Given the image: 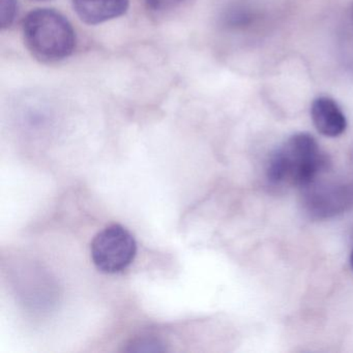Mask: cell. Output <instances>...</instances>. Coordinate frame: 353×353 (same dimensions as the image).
Listing matches in <instances>:
<instances>
[{"label": "cell", "mask_w": 353, "mask_h": 353, "mask_svg": "<svg viewBox=\"0 0 353 353\" xmlns=\"http://www.w3.org/2000/svg\"><path fill=\"white\" fill-rule=\"evenodd\" d=\"M327 157L313 136L296 133L276 148L266 166V176L276 185L307 187L328 170Z\"/></svg>", "instance_id": "1"}, {"label": "cell", "mask_w": 353, "mask_h": 353, "mask_svg": "<svg viewBox=\"0 0 353 353\" xmlns=\"http://www.w3.org/2000/svg\"><path fill=\"white\" fill-rule=\"evenodd\" d=\"M24 44L32 57L42 63L63 61L76 48V32L69 20L50 9L28 14L22 24Z\"/></svg>", "instance_id": "2"}, {"label": "cell", "mask_w": 353, "mask_h": 353, "mask_svg": "<svg viewBox=\"0 0 353 353\" xmlns=\"http://www.w3.org/2000/svg\"><path fill=\"white\" fill-rule=\"evenodd\" d=\"M90 255L100 272L119 274L133 263L137 255V243L127 228L119 224L110 225L92 239Z\"/></svg>", "instance_id": "3"}, {"label": "cell", "mask_w": 353, "mask_h": 353, "mask_svg": "<svg viewBox=\"0 0 353 353\" xmlns=\"http://www.w3.org/2000/svg\"><path fill=\"white\" fill-rule=\"evenodd\" d=\"M323 175L301 189L307 212L318 219L340 214L353 201V190L350 187L325 183L322 181Z\"/></svg>", "instance_id": "4"}, {"label": "cell", "mask_w": 353, "mask_h": 353, "mask_svg": "<svg viewBox=\"0 0 353 353\" xmlns=\"http://www.w3.org/2000/svg\"><path fill=\"white\" fill-rule=\"evenodd\" d=\"M311 117L317 131L326 137H338L346 131L344 112L338 103L330 97H318L313 101Z\"/></svg>", "instance_id": "5"}, {"label": "cell", "mask_w": 353, "mask_h": 353, "mask_svg": "<svg viewBox=\"0 0 353 353\" xmlns=\"http://www.w3.org/2000/svg\"><path fill=\"white\" fill-rule=\"evenodd\" d=\"M130 0H73L74 11L82 22L98 26L127 13Z\"/></svg>", "instance_id": "6"}, {"label": "cell", "mask_w": 353, "mask_h": 353, "mask_svg": "<svg viewBox=\"0 0 353 353\" xmlns=\"http://www.w3.org/2000/svg\"><path fill=\"white\" fill-rule=\"evenodd\" d=\"M166 350L165 343L160 338L152 336H137L133 339L125 351L128 352H163Z\"/></svg>", "instance_id": "7"}, {"label": "cell", "mask_w": 353, "mask_h": 353, "mask_svg": "<svg viewBox=\"0 0 353 353\" xmlns=\"http://www.w3.org/2000/svg\"><path fill=\"white\" fill-rule=\"evenodd\" d=\"M17 15V0H0V26L3 30L11 28Z\"/></svg>", "instance_id": "8"}, {"label": "cell", "mask_w": 353, "mask_h": 353, "mask_svg": "<svg viewBox=\"0 0 353 353\" xmlns=\"http://www.w3.org/2000/svg\"><path fill=\"white\" fill-rule=\"evenodd\" d=\"M185 0H145L146 7L154 13L172 11L185 3Z\"/></svg>", "instance_id": "9"}, {"label": "cell", "mask_w": 353, "mask_h": 353, "mask_svg": "<svg viewBox=\"0 0 353 353\" xmlns=\"http://www.w3.org/2000/svg\"><path fill=\"white\" fill-rule=\"evenodd\" d=\"M350 263H351V268H352V270H353V251H352V253H351Z\"/></svg>", "instance_id": "10"}, {"label": "cell", "mask_w": 353, "mask_h": 353, "mask_svg": "<svg viewBox=\"0 0 353 353\" xmlns=\"http://www.w3.org/2000/svg\"><path fill=\"white\" fill-rule=\"evenodd\" d=\"M351 17H352V21H353V6H352V11H351Z\"/></svg>", "instance_id": "11"}, {"label": "cell", "mask_w": 353, "mask_h": 353, "mask_svg": "<svg viewBox=\"0 0 353 353\" xmlns=\"http://www.w3.org/2000/svg\"><path fill=\"white\" fill-rule=\"evenodd\" d=\"M39 1H47V0H39Z\"/></svg>", "instance_id": "12"}]
</instances>
